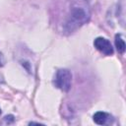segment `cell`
<instances>
[{"mask_svg": "<svg viewBox=\"0 0 126 126\" xmlns=\"http://www.w3.org/2000/svg\"><path fill=\"white\" fill-rule=\"evenodd\" d=\"M4 122L5 123H8V124L13 123L14 122V116L13 115H7V116H5L4 117Z\"/></svg>", "mask_w": 126, "mask_h": 126, "instance_id": "obj_6", "label": "cell"}, {"mask_svg": "<svg viewBox=\"0 0 126 126\" xmlns=\"http://www.w3.org/2000/svg\"><path fill=\"white\" fill-rule=\"evenodd\" d=\"M4 64H5V58H4L3 53L0 52V67H2Z\"/></svg>", "mask_w": 126, "mask_h": 126, "instance_id": "obj_7", "label": "cell"}, {"mask_svg": "<svg viewBox=\"0 0 126 126\" xmlns=\"http://www.w3.org/2000/svg\"><path fill=\"white\" fill-rule=\"evenodd\" d=\"M91 19V9L87 0H71L63 21V32L71 33L87 24Z\"/></svg>", "mask_w": 126, "mask_h": 126, "instance_id": "obj_1", "label": "cell"}, {"mask_svg": "<svg viewBox=\"0 0 126 126\" xmlns=\"http://www.w3.org/2000/svg\"><path fill=\"white\" fill-rule=\"evenodd\" d=\"M0 113H1V109H0Z\"/></svg>", "mask_w": 126, "mask_h": 126, "instance_id": "obj_8", "label": "cell"}, {"mask_svg": "<svg viewBox=\"0 0 126 126\" xmlns=\"http://www.w3.org/2000/svg\"><path fill=\"white\" fill-rule=\"evenodd\" d=\"M72 74L67 69H59L54 77V85L63 92H68L71 89Z\"/></svg>", "mask_w": 126, "mask_h": 126, "instance_id": "obj_2", "label": "cell"}, {"mask_svg": "<svg viewBox=\"0 0 126 126\" xmlns=\"http://www.w3.org/2000/svg\"><path fill=\"white\" fill-rule=\"evenodd\" d=\"M115 46H116L117 51L119 53H124L126 45H125V41H124V39L120 33H117L115 35Z\"/></svg>", "mask_w": 126, "mask_h": 126, "instance_id": "obj_5", "label": "cell"}, {"mask_svg": "<svg viewBox=\"0 0 126 126\" xmlns=\"http://www.w3.org/2000/svg\"><path fill=\"white\" fill-rule=\"evenodd\" d=\"M111 118L112 117L110 116V114L102 111H98L94 114V121L98 125H105L109 123L111 121Z\"/></svg>", "mask_w": 126, "mask_h": 126, "instance_id": "obj_4", "label": "cell"}, {"mask_svg": "<svg viewBox=\"0 0 126 126\" xmlns=\"http://www.w3.org/2000/svg\"><path fill=\"white\" fill-rule=\"evenodd\" d=\"M94 47L104 55H112L113 54V47L110 41L104 37H96L94 41Z\"/></svg>", "mask_w": 126, "mask_h": 126, "instance_id": "obj_3", "label": "cell"}]
</instances>
